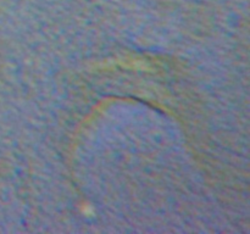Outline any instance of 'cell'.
<instances>
[]
</instances>
